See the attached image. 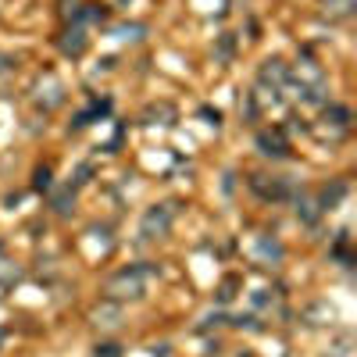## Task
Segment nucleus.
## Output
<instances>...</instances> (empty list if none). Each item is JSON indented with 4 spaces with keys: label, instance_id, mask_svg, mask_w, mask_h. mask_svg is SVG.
Listing matches in <instances>:
<instances>
[{
    "label": "nucleus",
    "instance_id": "nucleus-18",
    "mask_svg": "<svg viewBox=\"0 0 357 357\" xmlns=\"http://www.w3.org/2000/svg\"><path fill=\"white\" fill-rule=\"evenodd\" d=\"M146 118H165L161 126H172L175 122V107L172 104H154V107H146Z\"/></svg>",
    "mask_w": 357,
    "mask_h": 357
},
{
    "label": "nucleus",
    "instance_id": "nucleus-24",
    "mask_svg": "<svg viewBox=\"0 0 357 357\" xmlns=\"http://www.w3.org/2000/svg\"><path fill=\"white\" fill-rule=\"evenodd\" d=\"M11 68V57H4V54H0V72H8Z\"/></svg>",
    "mask_w": 357,
    "mask_h": 357
},
{
    "label": "nucleus",
    "instance_id": "nucleus-6",
    "mask_svg": "<svg viewBox=\"0 0 357 357\" xmlns=\"http://www.w3.org/2000/svg\"><path fill=\"white\" fill-rule=\"evenodd\" d=\"M257 146H261L264 158H289V139H286L282 129H261Z\"/></svg>",
    "mask_w": 357,
    "mask_h": 357
},
{
    "label": "nucleus",
    "instance_id": "nucleus-10",
    "mask_svg": "<svg viewBox=\"0 0 357 357\" xmlns=\"http://www.w3.org/2000/svg\"><path fill=\"white\" fill-rule=\"evenodd\" d=\"M257 257H261L264 264H279V261L286 257V250H282L279 240H272V236H257Z\"/></svg>",
    "mask_w": 357,
    "mask_h": 357
},
{
    "label": "nucleus",
    "instance_id": "nucleus-17",
    "mask_svg": "<svg viewBox=\"0 0 357 357\" xmlns=\"http://www.w3.org/2000/svg\"><path fill=\"white\" fill-rule=\"evenodd\" d=\"M18 279H22V268H18V264H11V261H0V282H4V286L11 289Z\"/></svg>",
    "mask_w": 357,
    "mask_h": 357
},
{
    "label": "nucleus",
    "instance_id": "nucleus-4",
    "mask_svg": "<svg viewBox=\"0 0 357 357\" xmlns=\"http://www.w3.org/2000/svg\"><path fill=\"white\" fill-rule=\"evenodd\" d=\"M257 86H268V89H282L289 86V65L286 61H279V57H268V61L261 65V72H257Z\"/></svg>",
    "mask_w": 357,
    "mask_h": 357
},
{
    "label": "nucleus",
    "instance_id": "nucleus-25",
    "mask_svg": "<svg viewBox=\"0 0 357 357\" xmlns=\"http://www.w3.org/2000/svg\"><path fill=\"white\" fill-rule=\"evenodd\" d=\"M4 293H8V286H4V282H0V296H4Z\"/></svg>",
    "mask_w": 357,
    "mask_h": 357
},
{
    "label": "nucleus",
    "instance_id": "nucleus-12",
    "mask_svg": "<svg viewBox=\"0 0 357 357\" xmlns=\"http://www.w3.org/2000/svg\"><path fill=\"white\" fill-rule=\"evenodd\" d=\"M296 218H301V222H307V225H314V222L321 218V204H318L314 197L301 193V197H296Z\"/></svg>",
    "mask_w": 357,
    "mask_h": 357
},
{
    "label": "nucleus",
    "instance_id": "nucleus-1",
    "mask_svg": "<svg viewBox=\"0 0 357 357\" xmlns=\"http://www.w3.org/2000/svg\"><path fill=\"white\" fill-rule=\"evenodd\" d=\"M158 268H122V272H114L107 282H104V293L107 301H139L146 293V279H151Z\"/></svg>",
    "mask_w": 357,
    "mask_h": 357
},
{
    "label": "nucleus",
    "instance_id": "nucleus-16",
    "mask_svg": "<svg viewBox=\"0 0 357 357\" xmlns=\"http://www.w3.org/2000/svg\"><path fill=\"white\" fill-rule=\"evenodd\" d=\"M72 200H75V197H72V186H68V190H57L50 204H54L57 215H68V211H72Z\"/></svg>",
    "mask_w": 357,
    "mask_h": 357
},
{
    "label": "nucleus",
    "instance_id": "nucleus-14",
    "mask_svg": "<svg viewBox=\"0 0 357 357\" xmlns=\"http://www.w3.org/2000/svg\"><path fill=\"white\" fill-rule=\"evenodd\" d=\"M343 197H347V183H333V190L325 186V190H321V197H318L321 211H329V207H336V204H340Z\"/></svg>",
    "mask_w": 357,
    "mask_h": 357
},
{
    "label": "nucleus",
    "instance_id": "nucleus-5",
    "mask_svg": "<svg viewBox=\"0 0 357 357\" xmlns=\"http://www.w3.org/2000/svg\"><path fill=\"white\" fill-rule=\"evenodd\" d=\"M347 132H350V111L340 107V104H325V129H321V136L340 139Z\"/></svg>",
    "mask_w": 357,
    "mask_h": 357
},
{
    "label": "nucleus",
    "instance_id": "nucleus-9",
    "mask_svg": "<svg viewBox=\"0 0 357 357\" xmlns=\"http://www.w3.org/2000/svg\"><path fill=\"white\" fill-rule=\"evenodd\" d=\"M57 47H61V54H68V57H79V54L86 50V29H82V25L65 29L61 40H57Z\"/></svg>",
    "mask_w": 357,
    "mask_h": 357
},
{
    "label": "nucleus",
    "instance_id": "nucleus-26",
    "mask_svg": "<svg viewBox=\"0 0 357 357\" xmlns=\"http://www.w3.org/2000/svg\"><path fill=\"white\" fill-rule=\"evenodd\" d=\"M0 347H4V333H0Z\"/></svg>",
    "mask_w": 357,
    "mask_h": 357
},
{
    "label": "nucleus",
    "instance_id": "nucleus-20",
    "mask_svg": "<svg viewBox=\"0 0 357 357\" xmlns=\"http://www.w3.org/2000/svg\"><path fill=\"white\" fill-rule=\"evenodd\" d=\"M36 190H50V168H40L36 172Z\"/></svg>",
    "mask_w": 357,
    "mask_h": 357
},
{
    "label": "nucleus",
    "instance_id": "nucleus-23",
    "mask_svg": "<svg viewBox=\"0 0 357 357\" xmlns=\"http://www.w3.org/2000/svg\"><path fill=\"white\" fill-rule=\"evenodd\" d=\"M97 357H118V347L107 343V347H97Z\"/></svg>",
    "mask_w": 357,
    "mask_h": 357
},
{
    "label": "nucleus",
    "instance_id": "nucleus-27",
    "mask_svg": "<svg viewBox=\"0 0 357 357\" xmlns=\"http://www.w3.org/2000/svg\"><path fill=\"white\" fill-rule=\"evenodd\" d=\"M0 250H4V243H0Z\"/></svg>",
    "mask_w": 357,
    "mask_h": 357
},
{
    "label": "nucleus",
    "instance_id": "nucleus-2",
    "mask_svg": "<svg viewBox=\"0 0 357 357\" xmlns=\"http://www.w3.org/2000/svg\"><path fill=\"white\" fill-rule=\"evenodd\" d=\"M168 229H172V207L168 204L151 207V211L143 215V222H139V236H143V240H161V236H168Z\"/></svg>",
    "mask_w": 357,
    "mask_h": 357
},
{
    "label": "nucleus",
    "instance_id": "nucleus-19",
    "mask_svg": "<svg viewBox=\"0 0 357 357\" xmlns=\"http://www.w3.org/2000/svg\"><path fill=\"white\" fill-rule=\"evenodd\" d=\"M143 33H146L143 25H118V29H114V36H118V40H139Z\"/></svg>",
    "mask_w": 357,
    "mask_h": 357
},
{
    "label": "nucleus",
    "instance_id": "nucleus-22",
    "mask_svg": "<svg viewBox=\"0 0 357 357\" xmlns=\"http://www.w3.org/2000/svg\"><path fill=\"white\" fill-rule=\"evenodd\" d=\"M75 175H79V178H75V186H82V183H89V175H93V168H89V165H82Z\"/></svg>",
    "mask_w": 357,
    "mask_h": 357
},
{
    "label": "nucleus",
    "instance_id": "nucleus-11",
    "mask_svg": "<svg viewBox=\"0 0 357 357\" xmlns=\"http://www.w3.org/2000/svg\"><path fill=\"white\" fill-rule=\"evenodd\" d=\"M321 15L325 18H333V22H340V18H350L354 15V8H357V0H321Z\"/></svg>",
    "mask_w": 357,
    "mask_h": 357
},
{
    "label": "nucleus",
    "instance_id": "nucleus-8",
    "mask_svg": "<svg viewBox=\"0 0 357 357\" xmlns=\"http://www.w3.org/2000/svg\"><path fill=\"white\" fill-rule=\"evenodd\" d=\"M93 325H100V329H118L122 325V304L118 301H104L93 307Z\"/></svg>",
    "mask_w": 357,
    "mask_h": 357
},
{
    "label": "nucleus",
    "instance_id": "nucleus-13",
    "mask_svg": "<svg viewBox=\"0 0 357 357\" xmlns=\"http://www.w3.org/2000/svg\"><path fill=\"white\" fill-rule=\"evenodd\" d=\"M296 79H301V86H318V82H325L318 61H311V57H304V61H301V68H296Z\"/></svg>",
    "mask_w": 357,
    "mask_h": 357
},
{
    "label": "nucleus",
    "instance_id": "nucleus-21",
    "mask_svg": "<svg viewBox=\"0 0 357 357\" xmlns=\"http://www.w3.org/2000/svg\"><path fill=\"white\" fill-rule=\"evenodd\" d=\"M218 57H222V61H229V57H232V36H222V47H218Z\"/></svg>",
    "mask_w": 357,
    "mask_h": 357
},
{
    "label": "nucleus",
    "instance_id": "nucleus-15",
    "mask_svg": "<svg viewBox=\"0 0 357 357\" xmlns=\"http://www.w3.org/2000/svg\"><path fill=\"white\" fill-rule=\"evenodd\" d=\"M104 18H107V8H100V4H82L75 11V25L79 22H104Z\"/></svg>",
    "mask_w": 357,
    "mask_h": 357
},
{
    "label": "nucleus",
    "instance_id": "nucleus-3",
    "mask_svg": "<svg viewBox=\"0 0 357 357\" xmlns=\"http://www.w3.org/2000/svg\"><path fill=\"white\" fill-rule=\"evenodd\" d=\"M250 190L261 197V200H282V197H289L293 193V186H289V178H282V175H250Z\"/></svg>",
    "mask_w": 357,
    "mask_h": 357
},
{
    "label": "nucleus",
    "instance_id": "nucleus-7",
    "mask_svg": "<svg viewBox=\"0 0 357 357\" xmlns=\"http://www.w3.org/2000/svg\"><path fill=\"white\" fill-rule=\"evenodd\" d=\"M61 100H65V82L57 79V75H43L36 82V104H43L50 111V107H57Z\"/></svg>",
    "mask_w": 357,
    "mask_h": 357
}]
</instances>
